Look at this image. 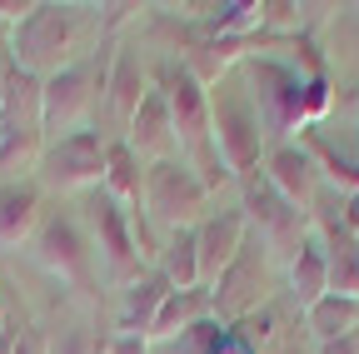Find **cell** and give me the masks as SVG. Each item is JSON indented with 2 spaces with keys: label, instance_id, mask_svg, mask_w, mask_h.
Masks as SVG:
<instances>
[{
  "label": "cell",
  "instance_id": "6da1fadb",
  "mask_svg": "<svg viewBox=\"0 0 359 354\" xmlns=\"http://www.w3.org/2000/svg\"><path fill=\"white\" fill-rule=\"evenodd\" d=\"M11 65L25 75L50 80L55 70L75 65L85 50V11L80 6H60V0H35V11L11 30Z\"/></svg>",
  "mask_w": 359,
  "mask_h": 354
},
{
  "label": "cell",
  "instance_id": "7a4b0ae2",
  "mask_svg": "<svg viewBox=\"0 0 359 354\" xmlns=\"http://www.w3.org/2000/svg\"><path fill=\"white\" fill-rule=\"evenodd\" d=\"M110 55H115V35H100V46L80 55L75 65L55 70L45 80V100H40V130L45 140H65L75 130H85L95 100L105 95V80H110Z\"/></svg>",
  "mask_w": 359,
  "mask_h": 354
},
{
  "label": "cell",
  "instance_id": "3957f363",
  "mask_svg": "<svg viewBox=\"0 0 359 354\" xmlns=\"http://www.w3.org/2000/svg\"><path fill=\"white\" fill-rule=\"evenodd\" d=\"M210 125H215V150H219L224 165H230L235 180L264 165L269 140H264L259 105H255V95H250V85H245L240 65L224 75V80L210 85Z\"/></svg>",
  "mask_w": 359,
  "mask_h": 354
},
{
  "label": "cell",
  "instance_id": "277c9868",
  "mask_svg": "<svg viewBox=\"0 0 359 354\" xmlns=\"http://www.w3.org/2000/svg\"><path fill=\"white\" fill-rule=\"evenodd\" d=\"M145 215L150 225L180 235V230H195L200 219L210 215V190L200 185V175L185 160H155L145 165Z\"/></svg>",
  "mask_w": 359,
  "mask_h": 354
},
{
  "label": "cell",
  "instance_id": "5b68a950",
  "mask_svg": "<svg viewBox=\"0 0 359 354\" xmlns=\"http://www.w3.org/2000/svg\"><path fill=\"white\" fill-rule=\"evenodd\" d=\"M105 135H100V125H85L75 130V135L65 140H45V155L35 165L40 175V190H60V195H85V190H95L105 180Z\"/></svg>",
  "mask_w": 359,
  "mask_h": 354
},
{
  "label": "cell",
  "instance_id": "8992f818",
  "mask_svg": "<svg viewBox=\"0 0 359 354\" xmlns=\"http://www.w3.org/2000/svg\"><path fill=\"white\" fill-rule=\"evenodd\" d=\"M240 75L250 85V95L259 105V125H264V140L285 135L290 125L304 120V75L269 60V55H245L240 60Z\"/></svg>",
  "mask_w": 359,
  "mask_h": 354
},
{
  "label": "cell",
  "instance_id": "52a82bcc",
  "mask_svg": "<svg viewBox=\"0 0 359 354\" xmlns=\"http://www.w3.org/2000/svg\"><path fill=\"white\" fill-rule=\"evenodd\" d=\"M264 285H269V259H264V240H245V250L219 270V280L210 285V304L219 325H245L250 315L264 309Z\"/></svg>",
  "mask_w": 359,
  "mask_h": 354
},
{
  "label": "cell",
  "instance_id": "ba28073f",
  "mask_svg": "<svg viewBox=\"0 0 359 354\" xmlns=\"http://www.w3.org/2000/svg\"><path fill=\"white\" fill-rule=\"evenodd\" d=\"M80 210H85V219H90V245H100L110 275L125 280V285H135V280L145 275V259H140V245H135V230H130V210H125L105 185L85 190V205H80Z\"/></svg>",
  "mask_w": 359,
  "mask_h": 354
},
{
  "label": "cell",
  "instance_id": "9c48e42d",
  "mask_svg": "<svg viewBox=\"0 0 359 354\" xmlns=\"http://www.w3.org/2000/svg\"><path fill=\"white\" fill-rule=\"evenodd\" d=\"M240 185H245V219H250L255 240H264V250L299 254V245H304V210L290 205L275 185H269L264 170L240 175Z\"/></svg>",
  "mask_w": 359,
  "mask_h": 354
},
{
  "label": "cell",
  "instance_id": "30bf717a",
  "mask_svg": "<svg viewBox=\"0 0 359 354\" xmlns=\"http://www.w3.org/2000/svg\"><path fill=\"white\" fill-rule=\"evenodd\" d=\"M35 259L45 264L50 275L70 280V285H90V259H95V245H90L85 225L75 215H45L40 219V230H35Z\"/></svg>",
  "mask_w": 359,
  "mask_h": 354
},
{
  "label": "cell",
  "instance_id": "8fae6325",
  "mask_svg": "<svg viewBox=\"0 0 359 354\" xmlns=\"http://www.w3.org/2000/svg\"><path fill=\"white\" fill-rule=\"evenodd\" d=\"M250 240V219L245 210H210L200 225H195V245H200V280L215 285L219 270L230 264Z\"/></svg>",
  "mask_w": 359,
  "mask_h": 354
},
{
  "label": "cell",
  "instance_id": "7c38bea8",
  "mask_svg": "<svg viewBox=\"0 0 359 354\" xmlns=\"http://www.w3.org/2000/svg\"><path fill=\"white\" fill-rule=\"evenodd\" d=\"M140 160H170V150H175V120H170V100H165V90H160V80H150V90H145V100H140V110H135V120H130V130L120 135Z\"/></svg>",
  "mask_w": 359,
  "mask_h": 354
},
{
  "label": "cell",
  "instance_id": "4fadbf2b",
  "mask_svg": "<svg viewBox=\"0 0 359 354\" xmlns=\"http://www.w3.org/2000/svg\"><path fill=\"white\" fill-rule=\"evenodd\" d=\"M150 90V80H145V65H140V50L130 46V40H115V55H110V80H105V100H110V115L120 130H130L135 110H140Z\"/></svg>",
  "mask_w": 359,
  "mask_h": 354
},
{
  "label": "cell",
  "instance_id": "5bb4252c",
  "mask_svg": "<svg viewBox=\"0 0 359 354\" xmlns=\"http://www.w3.org/2000/svg\"><path fill=\"white\" fill-rule=\"evenodd\" d=\"M170 280L160 270H145L135 285H125L120 294V315H115V334H135V339H150L155 320H160V304L170 299Z\"/></svg>",
  "mask_w": 359,
  "mask_h": 354
},
{
  "label": "cell",
  "instance_id": "9a60e30c",
  "mask_svg": "<svg viewBox=\"0 0 359 354\" xmlns=\"http://www.w3.org/2000/svg\"><path fill=\"white\" fill-rule=\"evenodd\" d=\"M40 185L35 180H6L0 185V250H20L40 230Z\"/></svg>",
  "mask_w": 359,
  "mask_h": 354
},
{
  "label": "cell",
  "instance_id": "2e32d148",
  "mask_svg": "<svg viewBox=\"0 0 359 354\" xmlns=\"http://www.w3.org/2000/svg\"><path fill=\"white\" fill-rule=\"evenodd\" d=\"M259 170L269 175V185H275L290 205L314 200V155L304 145H269Z\"/></svg>",
  "mask_w": 359,
  "mask_h": 354
},
{
  "label": "cell",
  "instance_id": "e0dca14e",
  "mask_svg": "<svg viewBox=\"0 0 359 354\" xmlns=\"http://www.w3.org/2000/svg\"><path fill=\"white\" fill-rule=\"evenodd\" d=\"M215 320V304H210V285L200 290H170V299L160 304V320L150 329V344H170L180 334H190L195 325Z\"/></svg>",
  "mask_w": 359,
  "mask_h": 354
},
{
  "label": "cell",
  "instance_id": "ac0fdd59",
  "mask_svg": "<svg viewBox=\"0 0 359 354\" xmlns=\"http://www.w3.org/2000/svg\"><path fill=\"white\" fill-rule=\"evenodd\" d=\"M125 210H145V160L135 155L125 140L105 145V180H100Z\"/></svg>",
  "mask_w": 359,
  "mask_h": 354
},
{
  "label": "cell",
  "instance_id": "d6986e66",
  "mask_svg": "<svg viewBox=\"0 0 359 354\" xmlns=\"http://www.w3.org/2000/svg\"><path fill=\"white\" fill-rule=\"evenodd\" d=\"M40 100H45V80L25 75V70H11L6 100H0V130H40Z\"/></svg>",
  "mask_w": 359,
  "mask_h": 354
},
{
  "label": "cell",
  "instance_id": "ffe728a7",
  "mask_svg": "<svg viewBox=\"0 0 359 354\" xmlns=\"http://www.w3.org/2000/svg\"><path fill=\"white\" fill-rule=\"evenodd\" d=\"M290 285H294V299L309 309L330 294V259H325V245L320 240H304L299 254L290 259Z\"/></svg>",
  "mask_w": 359,
  "mask_h": 354
},
{
  "label": "cell",
  "instance_id": "44dd1931",
  "mask_svg": "<svg viewBox=\"0 0 359 354\" xmlns=\"http://www.w3.org/2000/svg\"><path fill=\"white\" fill-rule=\"evenodd\" d=\"M304 325H309V334L320 339V344H334V339H344V334L359 329V299H349V294H325L320 304L304 309Z\"/></svg>",
  "mask_w": 359,
  "mask_h": 354
},
{
  "label": "cell",
  "instance_id": "7402d4cb",
  "mask_svg": "<svg viewBox=\"0 0 359 354\" xmlns=\"http://www.w3.org/2000/svg\"><path fill=\"white\" fill-rule=\"evenodd\" d=\"M155 270H160L175 290H200L205 280H200V245H195V230L170 235L165 250H160V264H155Z\"/></svg>",
  "mask_w": 359,
  "mask_h": 354
},
{
  "label": "cell",
  "instance_id": "603a6c76",
  "mask_svg": "<svg viewBox=\"0 0 359 354\" xmlns=\"http://www.w3.org/2000/svg\"><path fill=\"white\" fill-rule=\"evenodd\" d=\"M105 339H95V329L90 325H75V329H60L50 339V354H100Z\"/></svg>",
  "mask_w": 359,
  "mask_h": 354
},
{
  "label": "cell",
  "instance_id": "cb8c5ba5",
  "mask_svg": "<svg viewBox=\"0 0 359 354\" xmlns=\"http://www.w3.org/2000/svg\"><path fill=\"white\" fill-rule=\"evenodd\" d=\"M15 354H50V334H45L40 325H20V334H15Z\"/></svg>",
  "mask_w": 359,
  "mask_h": 354
},
{
  "label": "cell",
  "instance_id": "d4e9b609",
  "mask_svg": "<svg viewBox=\"0 0 359 354\" xmlns=\"http://www.w3.org/2000/svg\"><path fill=\"white\" fill-rule=\"evenodd\" d=\"M105 354H155V344L150 339H135V334H110Z\"/></svg>",
  "mask_w": 359,
  "mask_h": 354
},
{
  "label": "cell",
  "instance_id": "484cf974",
  "mask_svg": "<svg viewBox=\"0 0 359 354\" xmlns=\"http://www.w3.org/2000/svg\"><path fill=\"white\" fill-rule=\"evenodd\" d=\"M15 334H20V325H0V354H15Z\"/></svg>",
  "mask_w": 359,
  "mask_h": 354
},
{
  "label": "cell",
  "instance_id": "4316f807",
  "mask_svg": "<svg viewBox=\"0 0 359 354\" xmlns=\"http://www.w3.org/2000/svg\"><path fill=\"white\" fill-rule=\"evenodd\" d=\"M11 70H15V65H11V50L0 46V100H6V85H11Z\"/></svg>",
  "mask_w": 359,
  "mask_h": 354
},
{
  "label": "cell",
  "instance_id": "83f0119b",
  "mask_svg": "<svg viewBox=\"0 0 359 354\" xmlns=\"http://www.w3.org/2000/svg\"><path fill=\"white\" fill-rule=\"evenodd\" d=\"M0 325H6V299H0Z\"/></svg>",
  "mask_w": 359,
  "mask_h": 354
}]
</instances>
